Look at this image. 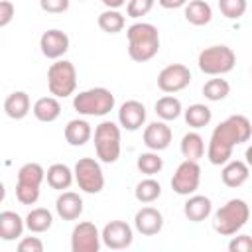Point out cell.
<instances>
[{
  "instance_id": "obj_29",
  "label": "cell",
  "mask_w": 252,
  "mask_h": 252,
  "mask_svg": "<svg viewBox=\"0 0 252 252\" xmlns=\"http://www.w3.org/2000/svg\"><path fill=\"white\" fill-rule=\"evenodd\" d=\"M154 108H156V114L159 116V120H165V122L179 118V116H181V112H183L181 100H179V98H175L173 94H165V96L158 98Z\"/></svg>"
},
{
  "instance_id": "obj_33",
  "label": "cell",
  "mask_w": 252,
  "mask_h": 252,
  "mask_svg": "<svg viewBox=\"0 0 252 252\" xmlns=\"http://www.w3.org/2000/svg\"><path fill=\"white\" fill-rule=\"evenodd\" d=\"M230 93V85L226 79H220V77H215V79H209L205 85H203V96L207 100H213V102H219L222 98H226Z\"/></svg>"
},
{
  "instance_id": "obj_10",
  "label": "cell",
  "mask_w": 252,
  "mask_h": 252,
  "mask_svg": "<svg viewBox=\"0 0 252 252\" xmlns=\"http://www.w3.org/2000/svg\"><path fill=\"white\" fill-rule=\"evenodd\" d=\"M199 183H201V167L197 161L193 159H183L173 177H171V189L177 193V195H193L197 189H199Z\"/></svg>"
},
{
  "instance_id": "obj_25",
  "label": "cell",
  "mask_w": 252,
  "mask_h": 252,
  "mask_svg": "<svg viewBox=\"0 0 252 252\" xmlns=\"http://www.w3.org/2000/svg\"><path fill=\"white\" fill-rule=\"evenodd\" d=\"M32 112L33 116L39 120V122H55L61 114V104H59V98L57 96H41L33 102L32 106Z\"/></svg>"
},
{
  "instance_id": "obj_30",
  "label": "cell",
  "mask_w": 252,
  "mask_h": 252,
  "mask_svg": "<svg viewBox=\"0 0 252 252\" xmlns=\"http://www.w3.org/2000/svg\"><path fill=\"white\" fill-rule=\"evenodd\" d=\"M159 195H161V185H159V181H156V179L150 177V175H148L146 179H142V181L136 185V189H134L136 201H140V203H144V205L158 201Z\"/></svg>"
},
{
  "instance_id": "obj_1",
  "label": "cell",
  "mask_w": 252,
  "mask_h": 252,
  "mask_svg": "<svg viewBox=\"0 0 252 252\" xmlns=\"http://www.w3.org/2000/svg\"><path fill=\"white\" fill-rule=\"evenodd\" d=\"M252 136V124L244 114H232L226 120H222L219 126H215L209 146H207V158L213 165H224L232 158L234 146L248 142Z\"/></svg>"
},
{
  "instance_id": "obj_20",
  "label": "cell",
  "mask_w": 252,
  "mask_h": 252,
  "mask_svg": "<svg viewBox=\"0 0 252 252\" xmlns=\"http://www.w3.org/2000/svg\"><path fill=\"white\" fill-rule=\"evenodd\" d=\"M30 110H32V102H30V94L26 91H14L4 100V112L12 120L26 118L30 114Z\"/></svg>"
},
{
  "instance_id": "obj_28",
  "label": "cell",
  "mask_w": 252,
  "mask_h": 252,
  "mask_svg": "<svg viewBox=\"0 0 252 252\" xmlns=\"http://www.w3.org/2000/svg\"><path fill=\"white\" fill-rule=\"evenodd\" d=\"M181 154L185 159H193V161H199L203 156H205V140L199 132H187L183 138H181Z\"/></svg>"
},
{
  "instance_id": "obj_6",
  "label": "cell",
  "mask_w": 252,
  "mask_h": 252,
  "mask_svg": "<svg viewBox=\"0 0 252 252\" xmlns=\"http://www.w3.org/2000/svg\"><path fill=\"white\" fill-rule=\"evenodd\" d=\"M234 63H236V53L228 45L205 47L197 57V65L201 73L211 77H220L224 73H230L234 69Z\"/></svg>"
},
{
  "instance_id": "obj_9",
  "label": "cell",
  "mask_w": 252,
  "mask_h": 252,
  "mask_svg": "<svg viewBox=\"0 0 252 252\" xmlns=\"http://www.w3.org/2000/svg\"><path fill=\"white\" fill-rule=\"evenodd\" d=\"M73 171H75V181L81 191L89 195H96L104 189V173H102L100 163L94 158H81L75 163Z\"/></svg>"
},
{
  "instance_id": "obj_40",
  "label": "cell",
  "mask_w": 252,
  "mask_h": 252,
  "mask_svg": "<svg viewBox=\"0 0 252 252\" xmlns=\"http://www.w3.org/2000/svg\"><path fill=\"white\" fill-rule=\"evenodd\" d=\"M14 14H16L14 4H12L10 0H2V2H0V28H6V26L12 22Z\"/></svg>"
},
{
  "instance_id": "obj_32",
  "label": "cell",
  "mask_w": 252,
  "mask_h": 252,
  "mask_svg": "<svg viewBox=\"0 0 252 252\" xmlns=\"http://www.w3.org/2000/svg\"><path fill=\"white\" fill-rule=\"evenodd\" d=\"M96 22H98V28L106 33H118L126 26L124 14H120L118 10H112V8H106L104 12H100Z\"/></svg>"
},
{
  "instance_id": "obj_24",
  "label": "cell",
  "mask_w": 252,
  "mask_h": 252,
  "mask_svg": "<svg viewBox=\"0 0 252 252\" xmlns=\"http://www.w3.org/2000/svg\"><path fill=\"white\" fill-rule=\"evenodd\" d=\"M91 136H93V128L83 118H73L65 126V140L69 146H75V148L85 146L91 140Z\"/></svg>"
},
{
  "instance_id": "obj_42",
  "label": "cell",
  "mask_w": 252,
  "mask_h": 252,
  "mask_svg": "<svg viewBox=\"0 0 252 252\" xmlns=\"http://www.w3.org/2000/svg\"><path fill=\"white\" fill-rule=\"evenodd\" d=\"M106 8H112V10H118L120 6H124L126 4V0H100Z\"/></svg>"
},
{
  "instance_id": "obj_13",
  "label": "cell",
  "mask_w": 252,
  "mask_h": 252,
  "mask_svg": "<svg viewBox=\"0 0 252 252\" xmlns=\"http://www.w3.org/2000/svg\"><path fill=\"white\" fill-rule=\"evenodd\" d=\"M102 244L110 250H124L132 244L134 240V232H132V226L124 220H110L104 224L102 232Z\"/></svg>"
},
{
  "instance_id": "obj_14",
  "label": "cell",
  "mask_w": 252,
  "mask_h": 252,
  "mask_svg": "<svg viewBox=\"0 0 252 252\" xmlns=\"http://www.w3.org/2000/svg\"><path fill=\"white\" fill-rule=\"evenodd\" d=\"M39 49L47 59H61L69 49V35L61 30H47L39 37Z\"/></svg>"
},
{
  "instance_id": "obj_5",
  "label": "cell",
  "mask_w": 252,
  "mask_h": 252,
  "mask_svg": "<svg viewBox=\"0 0 252 252\" xmlns=\"http://www.w3.org/2000/svg\"><path fill=\"white\" fill-rule=\"evenodd\" d=\"M45 179V169L35 163H24L18 169V177H16V199L22 205H35L39 199V187Z\"/></svg>"
},
{
  "instance_id": "obj_11",
  "label": "cell",
  "mask_w": 252,
  "mask_h": 252,
  "mask_svg": "<svg viewBox=\"0 0 252 252\" xmlns=\"http://www.w3.org/2000/svg\"><path fill=\"white\" fill-rule=\"evenodd\" d=\"M189 83H191V71L183 63H171L163 67L158 75V89L167 94L183 91Z\"/></svg>"
},
{
  "instance_id": "obj_31",
  "label": "cell",
  "mask_w": 252,
  "mask_h": 252,
  "mask_svg": "<svg viewBox=\"0 0 252 252\" xmlns=\"http://www.w3.org/2000/svg\"><path fill=\"white\" fill-rule=\"evenodd\" d=\"M183 116H185V122L191 126V128H203L211 122L213 118V112L207 104H201V102H195L191 104L189 108L183 110Z\"/></svg>"
},
{
  "instance_id": "obj_44",
  "label": "cell",
  "mask_w": 252,
  "mask_h": 252,
  "mask_svg": "<svg viewBox=\"0 0 252 252\" xmlns=\"http://www.w3.org/2000/svg\"><path fill=\"white\" fill-rule=\"evenodd\" d=\"M79 2H83V0H79Z\"/></svg>"
},
{
  "instance_id": "obj_36",
  "label": "cell",
  "mask_w": 252,
  "mask_h": 252,
  "mask_svg": "<svg viewBox=\"0 0 252 252\" xmlns=\"http://www.w3.org/2000/svg\"><path fill=\"white\" fill-rule=\"evenodd\" d=\"M154 4H156V0H128L126 14H128V18H142V16L150 14Z\"/></svg>"
},
{
  "instance_id": "obj_18",
  "label": "cell",
  "mask_w": 252,
  "mask_h": 252,
  "mask_svg": "<svg viewBox=\"0 0 252 252\" xmlns=\"http://www.w3.org/2000/svg\"><path fill=\"white\" fill-rule=\"evenodd\" d=\"M55 211L63 220H77L83 215V199L75 191H63L55 201Z\"/></svg>"
},
{
  "instance_id": "obj_27",
  "label": "cell",
  "mask_w": 252,
  "mask_h": 252,
  "mask_svg": "<svg viewBox=\"0 0 252 252\" xmlns=\"http://www.w3.org/2000/svg\"><path fill=\"white\" fill-rule=\"evenodd\" d=\"M51 224H53V215L45 207H35L26 215V228L30 232H35V234L45 232L51 228Z\"/></svg>"
},
{
  "instance_id": "obj_22",
  "label": "cell",
  "mask_w": 252,
  "mask_h": 252,
  "mask_svg": "<svg viewBox=\"0 0 252 252\" xmlns=\"http://www.w3.org/2000/svg\"><path fill=\"white\" fill-rule=\"evenodd\" d=\"M26 228V220L16 211H2L0 213V238L12 242L22 236Z\"/></svg>"
},
{
  "instance_id": "obj_37",
  "label": "cell",
  "mask_w": 252,
  "mask_h": 252,
  "mask_svg": "<svg viewBox=\"0 0 252 252\" xmlns=\"http://www.w3.org/2000/svg\"><path fill=\"white\" fill-rule=\"evenodd\" d=\"M230 252H252V236L250 234H238L232 236L228 242Z\"/></svg>"
},
{
  "instance_id": "obj_39",
  "label": "cell",
  "mask_w": 252,
  "mask_h": 252,
  "mask_svg": "<svg viewBox=\"0 0 252 252\" xmlns=\"http://www.w3.org/2000/svg\"><path fill=\"white\" fill-rule=\"evenodd\" d=\"M18 252H43V242L37 236H24L18 242Z\"/></svg>"
},
{
  "instance_id": "obj_21",
  "label": "cell",
  "mask_w": 252,
  "mask_h": 252,
  "mask_svg": "<svg viewBox=\"0 0 252 252\" xmlns=\"http://www.w3.org/2000/svg\"><path fill=\"white\" fill-rule=\"evenodd\" d=\"M213 213V203L205 195H191L183 205V215L191 222H201Z\"/></svg>"
},
{
  "instance_id": "obj_3",
  "label": "cell",
  "mask_w": 252,
  "mask_h": 252,
  "mask_svg": "<svg viewBox=\"0 0 252 252\" xmlns=\"http://www.w3.org/2000/svg\"><path fill=\"white\" fill-rule=\"evenodd\" d=\"M250 219V207L244 199H230L213 215V228L220 236H234Z\"/></svg>"
},
{
  "instance_id": "obj_12",
  "label": "cell",
  "mask_w": 252,
  "mask_h": 252,
  "mask_svg": "<svg viewBox=\"0 0 252 252\" xmlns=\"http://www.w3.org/2000/svg\"><path fill=\"white\" fill-rule=\"evenodd\" d=\"M102 244V236L94 222L83 220L75 224L71 232V250L73 252H98Z\"/></svg>"
},
{
  "instance_id": "obj_35",
  "label": "cell",
  "mask_w": 252,
  "mask_h": 252,
  "mask_svg": "<svg viewBox=\"0 0 252 252\" xmlns=\"http://www.w3.org/2000/svg\"><path fill=\"white\" fill-rule=\"evenodd\" d=\"M248 4L246 0H219V10L228 20H238L244 16Z\"/></svg>"
},
{
  "instance_id": "obj_4",
  "label": "cell",
  "mask_w": 252,
  "mask_h": 252,
  "mask_svg": "<svg viewBox=\"0 0 252 252\" xmlns=\"http://www.w3.org/2000/svg\"><path fill=\"white\" fill-rule=\"evenodd\" d=\"M114 94L104 87H93L81 91L73 98V108L83 116H104L114 108Z\"/></svg>"
},
{
  "instance_id": "obj_8",
  "label": "cell",
  "mask_w": 252,
  "mask_h": 252,
  "mask_svg": "<svg viewBox=\"0 0 252 252\" xmlns=\"http://www.w3.org/2000/svg\"><path fill=\"white\" fill-rule=\"evenodd\" d=\"M94 150L102 163H114L120 158V126L104 120L94 128Z\"/></svg>"
},
{
  "instance_id": "obj_26",
  "label": "cell",
  "mask_w": 252,
  "mask_h": 252,
  "mask_svg": "<svg viewBox=\"0 0 252 252\" xmlns=\"http://www.w3.org/2000/svg\"><path fill=\"white\" fill-rule=\"evenodd\" d=\"M185 20L193 26H207L213 20V10L205 0H191L185 4Z\"/></svg>"
},
{
  "instance_id": "obj_17",
  "label": "cell",
  "mask_w": 252,
  "mask_h": 252,
  "mask_svg": "<svg viewBox=\"0 0 252 252\" xmlns=\"http://www.w3.org/2000/svg\"><path fill=\"white\" fill-rule=\"evenodd\" d=\"M134 226L144 236H154L163 228V215L156 207H142L134 215Z\"/></svg>"
},
{
  "instance_id": "obj_41",
  "label": "cell",
  "mask_w": 252,
  "mask_h": 252,
  "mask_svg": "<svg viewBox=\"0 0 252 252\" xmlns=\"http://www.w3.org/2000/svg\"><path fill=\"white\" fill-rule=\"evenodd\" d=\"M158 2H159V6L165 8V10H175V8L185 6L189 0H158Z\"/></svg>"
},
{
  "instance_id": "obj_16",
  "label": "cell",
  "mask_w": 252,
  "mask_h": 252,
  "mask_svg": "<svg viewBox=\"0 0 252 252\" xmlns=\"http://www.w3.org/2000/svg\"><path fill=\"white\" fill-rule=\"evenodd\" d=\"M146 122V106L140 100H126L120 104L118 108V124L124 130L136 132L138 128H142Z\"/></svg>"
},
{
  "instance_id": "obj_23",
  "label": "cell",
  "mask_w": 252,
  "mask_h": 252,
  "mask_svg": "<svg viewBox=\"0 0 252 252\" xmlns=\"http://www.w3.org/2000/svg\"><path fill=\"white\" fill-rule=\"evenodd\" d=\"M45 181L55 191H65L75 181V171L65 163H53L45 171Z\"/></svg>"
},
{
  "instance_id": "obj_7",
  "label": "cell",
  "mask_w": 252,
  "mask_h": 252,
  "mask_svg": "<svg viewBox=\"0 0 252 252\" xmlns=\"http://www.w3.org/2000/svg\"><path fill=\"white\" fill-rule=\"evenodd\" d=\"M47 89L57 98H67L77 89V69L67 59H57L47 69Z\"/></svg>"
},
{
  "instance_id": "obj_19",
  "label": "cell",
  "mask_w": 252,
  "mask_h": 252,
  "mask_svg": "<svg viewBox=\"0 0 252 252\" xmlns=\"http://www.w3.org/2000/svg\"><path fill=\"white\" fill-rule=\"evenodd\" d=\"M248 177H250V165L242 159H228L222 165L220 179L226 187H240L248 181Z\"/></svg>"
},
{
  "instance_id": "obj_43",
  "label": "cell",
  "mask_w": 252,
  "mask_h": 252,
  "mask_svg": "<svg viewBox=\"0 0 252 252\" xmlns=\"http://www.w3.org/2000/svg\"><path fill=\"white\" fill-rule=\"evenodd\" d=\"M244 158H246L244 161H246V163L252 167V146H248V148H246V152H244Z\"/></svg>"
},
{
  "instance_id": "obj_15",
  "label": "cell",
  "mask_w": 252,
  "mask_h": 252,
  "mask_svg": "<svg viewBox=\"0 0 252 252\" xmlns=\"http://www.w3.org/2000/svg\"><path fill=\"white\" fill-rule=\"evenodd\" d=\"M171 138H173V132H171V128L165 124V120L150 122V124L144 128V134H142V140H144L146 148H148V150H154V152H161V150L169 148Z\"/></svg>"
},
{
  "instance_id": "obj_34",
  "label": "cell",
  "mask_w": 252,
  "mask_h": 252,
  "mask_svg": "<svg viewBox=\"0 0 252 252\" xmlns=\"http://www.w3.org/2000/svg\"><path fill=\"white\" fill-rule=\"evenodd\" d=\"M136 167L140 169V173L152 177V175H156V173L161 171V167H163V159L159 158L158 152L150 150V152H144V154L138 156V159H136Z\"/></svg>"
},
{
  "instance_id": "obj_2",
  "label": "cell",
  "mask_w": 252,
  "mask_h": 252,
  "mask_svg": "<svg viewBox=\"0 0 252 252\" xmlns=\"http://www.w3.org/2000/svg\"><path fill=\"white\" fill-rule=\"evenodd\" d=\"M128 55L136 63H146L154 59L159 51V32L154 24L136 22L128 28Z\"/></svg>"
},
{
  "instance_id": "obj_38",
  "label": "cell",
  "mask_w": 252,
  "mask_h": 252,
  "mask_svg": "<svg viewBox=\"0 0 252 252\" xmlns=\"http://www.w3.org/2000/svg\"><path fill=\"white\" fill-rule=\"evenodd\" d=\"M71 0H39V8L47 14H63L69 10Z\"/></svg>"
}]
</instances>
